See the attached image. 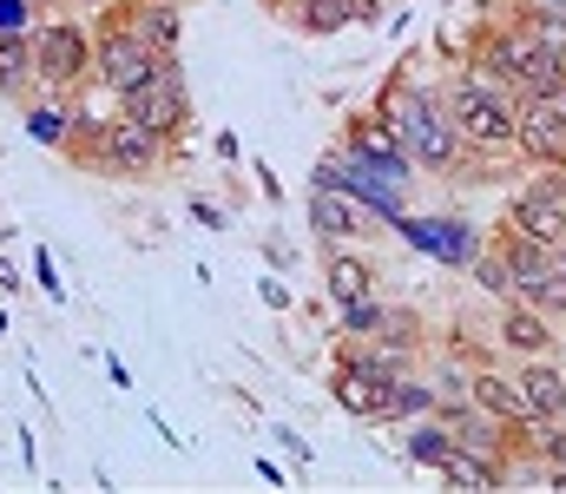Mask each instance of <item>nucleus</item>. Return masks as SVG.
Returning <instances> with one entry per match:
<instances>
[{
	"label": "nucleus",
	"instance_id": "obj_3",
	"mask_svg": "<svg viewBox=\"0 0 566 494\" xmlns=\"http://www.w3.org/2000/svg\"><path fill=\"white\" fill-rule=\"evenodd\" d=\"M27 40H33V73H40L46 93H80L93 80V33L80 20L46 13V20H33Z\"/></svg>",
	"mask_w": 566,
	"mask_h": 494
},
{
	"label": "nucleus",
	"instance_id": "obj_8",
	"mask_svg": "<svg viewBox=\"0 0 566 494\" xmlns=\"http://www.w3.org/2000/svg\"><path fill=\"white\" fill-rule=\"evenodd\" d=\"M310 231H316L323 244H363V238L376 231V218H369V204L349 198L336 178H316V191H310Z\"/></svg>",
	"mask_w": 566,
	"mask_h": 494
},
{
	"label": "nucleus",
	"instance_id": "obj_20",
	"mask_svg": "<svg viewBox=\"0 0 566 494\" xmlns=\"http://www.w3.org/2000/svg\"><path fill=\"white\" fill-rule=\"evenodd\" d=\"M514 7H521V0H514ZM521 20L534 27V40H541L547 53L566 60V7H521Z\"/></svg>",
	"mask_w": 566,
	"mask_h": 494
},
{
	"label": "nucleus",
	"instance_id": "obj_26",
	"mask_svg": "<svg viewBox=\"0 0 566 494\" xmlns=\"http://www.w3.org/2000/svg\"><path fill=\"white\" fill-rule=\"evenodd\" d=\"M86 7H99V13H113V7H119V0H86Z\"/></svg>",
	"mask_w": 566,
	"mask_h": 494
},
{
	"label": "nucleus",
	"instance_id": "obj_30",
	"mask_svg": "<svg viewBox=\"0 0 566 494\" xmlns=\"http://www.w3.org/2000/svg\"><path fill=\"white\" fill-rule=\"evenodd\" d=\"M271 7H277V0H271Z\"/></svg>",
	"mask_w": 566,
	"mask_h": 494
},
{
	"label": "nucleus",
	"instance_id": "obj_15",
	"mask_svg": "<svg viewBox=\"0 0 566 494\" xmlns=\"http://www.w3.org/2000/svg\"><path fill=\"white\" fill-rule=\"evenodd\" d=\"M474 409L501 429H521L527 422V402L514 389V369H494V362H474Z\"/></svg>",
	"mask_w": 566,
	"mask_h": 494
},
{
	"label": "nucleus",
	"instance_id": "obj_2",
	"mask_svg": "<svg viewBox=\"0 0 566 494\" xmlns=\"http://www.w3.org/2000/svg\"><path fill=\"white\" fill-rule=\"evenodd\" d=\"M382 119L396 126V139H402L409 165L454 171V165L468 159V146H461V133H454L441 93H428V86H416V80H396V86L382 93Z\"/></svg>",
	"mask_w": 566,
	"mask_h": 494
},
{
	"label": "nucleus",
	"instance_id": "obj_12",
	"mask_svg": "<svg viewBox=\"0 0 566 494\" xmlns=\"http://www.w3.org/2000/svg\"><path fill=\"white\" fill-rule=\"evenodd\" d=\"M514 389H521L527 416H541V422H560L566 416V369L554 362V356H521Z\"/></svg>",
	"mask_w": 566,
	"mask_h": 494
},
{
	"label": "nucleus",
	"instance_id": "obj_14",
	"mask_svg": "<svg viewBox=\"0 0 566 494\" xmlns=\"http://www.w3.org/2000/svg\"><path fill=\"white\" fill-rule=\"evenodd\" d=\"M323 284H329L336 311H356V304L376 297V264H363L349 244H329V257H323Z\"/></svg>",
	"mask_w": 566,
	"mask_h": 494
},
{
	"label": "nucleus",
	"instance_id": "obj_7",
	"mask_svg": "<svg viewBox=\"0 0 566 494\" xmlns=\"http://www.w3.org/2000/svg\"><path fill=\"white\" fill-rule=\"evenodd\" d=\"M165 133H151L139 119H126V113H113L106 119V139H99V165L93 171H106V178H151L158 165H165Z\"/></svg>",
	"mask_w": 566,
	"mask_h": 494
},
{
	"label": "nucleus",
	"instance_id": "obj_28",
	"mask_svg": "<svg viewBox=\"0 0 566 494\" xmlns=\"http://www.w3.org/2000/svg\"><path fill=\"white\" fill-rule=\"evenodd\" d=\"M382 7H396V0H382Z\"/></svg>",
	"mask_w": 566,
	"mask_h": 494
},
{
	"label": "nucleus",
	"instance_id": "obj_29",
	"mask_svg": "<svg viewBox=\"0 0 566 494\" xmlns=\"http://www.w3.org/2000/svg\"><path fill=\"white\" fill-rule=\"evenodd\" d=\"M178 7H185V0H178Z\"/></svg>",
	"mask_w": 566,
	"mask_h": 494
},
{
	"label": "nucleus",
	"instance_id": "obj_18",
	"mask_svg": "<svg viewBox=\"0 0 566 494\" xmlns=\"http://www.w3.org/2000/svg\"><path fill=\"white\" fill-rule=\"evenodd\" d=\"M454 449V429H448V416H434L428 409V422L409 429V462H428V469H441V455Z\"/></svg>",
	"mask_w": 566,
	"mask_h": 494
},
{
	"label": "nucleus",
	"instance_id": "obj_4",
	"mask_svg": "<svg viewBox=\"0 0 566 494\" xmlns=\"http://www.w3.org/2000/svg\"><path fill=\"white\" fill-rule=\"evenodd\" d=\"M501 224H514L521 238H534L541 251H554L566 264V171L560 165H541V178L521 185V198L507 204Z\"/></svg>",
	"mask_w": 566,
	"mask_h": 494
},
{
	"label": "nucleus",
	"instance_id": "obj_25",
	"mask_svg": "<svg viewBox=\"0 0 566 494\" xmlns=\"http://www.w3.org/2000/svg\"><path fill=\"white\" fill-rule=\"evenodd\" d=\"M0 291H7V297H13V291H20V271H13V264H7V257H0Z\"/></svg>",
	"mask_w": 566,
	"mask_h": 494
},
{
	"label": "nucleus",
	"instance_id": "obj_9",
	"mask_svg": "<svg viewBox=\"0 0 566 494\" xmlns=\"http://www.w3.org/2000/svg\"><path fill=\"white\" fill-rule=\"evenodd\" d=\"M514 153L534 165H560L566 171V113L560 106H547V99H521V113H514Z\"/></svg>",
	"mask_w": 566,
	"mask_h": 494
},
{
	"label": "nucleus",
	"instance_id": "obj_13",
	"mask_svg": "<svg viewBox=\"0 0 566 494\" xmlns=\"http://www.w3.org/2000/svg\"><path fill=\"white\" fill-rule=\"evenodd\" d=\"M494 257L507 264V284H514V297H534V291H541V277L560 264L554 251H541V244H534V238H521L514 224H501V231H494Z\"/></svg>",
	"mask_w": 566,
	"mask_h": 494
},
{
	"label": "nucleus",
	"instance_id": "obj_1",
	"mask_svg": "<svg viewBox=\"0 0 566 494\" xmlns=\"http://www.w3.org/2000/svg\"><path fill=\"white\" fill-rule=\"evenodd\" d=\"M441 106H448V119H454V133H461L468 153H481V159L514 153V113H521V93H514V86H501V80L461 66V73L441 86Z\"/></svg>",
	"mask_w": 566,
	"mask_h": 494
},
{
	"label": "nucleus",
	"instance_id": "obj_17",
	"mask_svg": "<svg viewBox=\"0 0 566 494\" xmlns=\"http://www.w3.org/2000/svg\"><path fill=\"white\" fill-rule=\"evenodd\" d=\"M73 93H46V106H27V133L40 139V146H60L66 153V139H73Z\"/></svg>",
	"mask_w": 566,
	"mask_h": 494
},
{
	"label": "nucleus",
	"instance_id": "obj_22",
	"mask_svg": "<svg viewBox=\"0 0 566 494\" xmlns=\"http://www.w3.org/2000/svg\"><path fill=\"white\" fill-rule=\"evenodd\" d=\"M33 0H0V33H33Z\"/></svg>",
	"mask_w": 566,
	"mask_h": 494
},
{
	"label": "nucleus",
	"instance_id": "obj_21",
	"mask_svg": "<svg viewBox=\"0 0 566 494\" xmlns=\"http://www.w3.org/2000/svg\"><path fill=\"white\" fill-rule=\"evenodd\" d=\"M527 304H541V311H547V317L560 324V317H566V264H554V271L541 277V291H534Z\"/></svg>",
	"mask_w": 566,
	"mask_h": 494
},
{
	"label": "nucleus",
	"instance_id": "obj_27",
	"mask_svg": "<svg viewBox=\"0 0 566 494\" xmlns=\"http://www.w3.org/2000/svg\"><path fill=\"white\" fill-rule=\"evenodd\" d=\"M521 7H566V0H521Z\"/></svg>",
	"mask_w": 566,
	"mask_h": 494
},
{
	"label": "nucleus",
	"instance_id": "obj_16",
	"mask_svg": "<svg viewBox=\"0 0 566 494\" xmlns=\"http://www.w3.org/2000/svg\"><path fill=\"white\" fill-rule=\"evenodd\" d=\"M40 86V73H33V40L27 33H0V93L7 99H27Z\"/></svg>",
	"mask_w": 566,
	"mask_h": 494
},
{
	"label": "nucleus",
	"instance_id": "obj_6",
	"mask_svg": "<svg viewBox=\"0 0 566 494\" xmlns=\"http://www.w3.org/2000/svg\"><path fill=\"white\" fill-rule=\"evenodd\" d=\"M158 60H171V53H151L145 40L126 33V27H113V13H106V27L93 33V86H106L113 99L133 93V86H145V80L158 73Z\"/></svg>",
	"mask_w": 566,
	"mask_h": 494
},
{
	"label": "nucleus",
	"instance_id": "obj_11",
	"mask_svg": "<svg viewBox=\"0 0 566 494\" xmlns=\"http://www.w3.org/2000/svg\"><path fill=\"white\" fill-rule=\"evenodd\" d=\"M113 13H119L113 27H126V33H133V40H145L151 53H178V27H185L178 0H119Z\"/></svg>",
	"mask_w": 566,
	"mask_h": 494
},
{
	"label": "nucleus",
	"instance_id": "obj_19",
	"mask_svg": "<svg viewBox=\"0 0 566 494\" xmlns=\"http://www.w3.org/2000/svg\"><path fill=\"white\" fill-rule=\"evenodd\" d=\"M290 20H296L303 33H336V27H349V20H356V0H296V7H290Z\"/></svg>",
	"mask_w": 566,
	"mask_h": 494
},
{
	"label": "nucleus",
	"instance_id": "obj_5",
	"mask_svg": "<svg viewBox=\"0 0 566 494\" xmlns=\"http://www.w3.org/2000/svg\"><path fill=\"white\" fill-rule=\"evenodd\" d=\"M119 113L126 119H139L151 133H165V139H178L185 133V119H191V93H185V73H178V53L171 60H158V73L133 86V93H119Z\"/></svg>",
	"mask_w": 566,
	"mask_h": 494
},
{
	"label": "nucleus",
	"instance_id": "obj_23",
	"mask_svg": "<svg viewBox=\"0 0 566 494\" xmlns=\"http://www.w3.org/2000/svg\"><path fill=\"white\" fill-rule=\"evenodd\" d=\"M33 277H40V291H46V297H53V304H60V297H66V291H60V277H53V257H46V251H40V257H33Z\"/></svg>",
	"mask_w": 566,
	"mask_h": 494
},
{
	"label": "nucleus",
	"instance_id": "obj_10",
	"mask_svg": "<svg viewBox=\"0 0 566 494\" xmlns=\"http://www.w3.org/2000/svg\"><path fill=\"white\" fill-rule=\"evenodd\" d=\"M494 343L507 356H554V317L527 297H507L501 304V324H494Z\"/></svg>",
	"mask_w": 566,
	"mask_h": 494
},
{
	"label": "nucleus",
	"instance_id": "obj_24",
	"mask_svg": "<svg viewBox=\"0 0 566 494\" xmlns=\"http://www.w3.org/2000/svg\"><path fill=\"white\" fill-rule=\"evenodd\" d=\"M191 218H198L205 231H218V224H224V211H218V204H205V198H191Z\"/></svg>",
	"mask_w": 566,
	"mask_h": 494
}]
</instances>
